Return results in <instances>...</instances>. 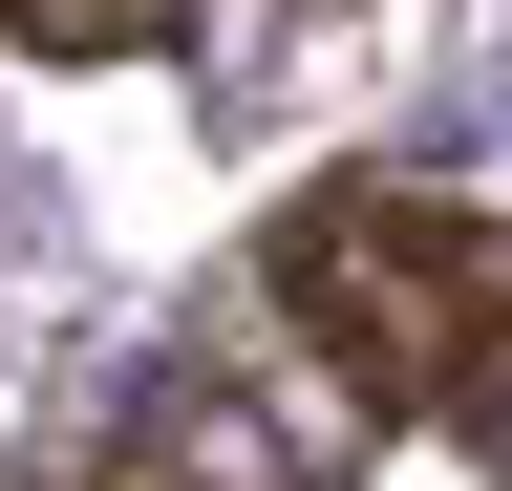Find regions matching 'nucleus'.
<instances>
[{
    "label": "nucleus",
    "instance_id": "obj_1",
    "mask_svg": "<svg viewBox=\"0 0 512 491\" xmlns=\"http://www.w3.org/2000/svg\"><path fill=\"white\" fill-rule=\"evenodd\" d=\"M256 257H278V321H299V363L342 406L512 449V214L406 193V171H320Z\"/></svg>",
    "mask_w": 512,
    "mask_h": 491
},
{
    "label": "nucleus",
    "instance_id": "obj_2",
    "mask_svg": "<svg viewBox=\"0 0 512 491\" xmlns=\"http://www.w3.org/2000/svg\"><path fill=\"white\" fill-rule=\"evenodd\" d=\"M107 470H128V491H320V449H299V427H256V385H214V363H150Z\"/></svg>",
    "mask_w": 512,
    "mask_h": 491
},
{
    "label": "nucleus",
    "instance_id": "obj_3",
    "mask_svg": "<svg viewBox=\"0 0 512 491\" xmlns=\"http://www.w3.org/2000/svg\"><path fill=\"white\" fill-rule=\"evenodd\" d=\"M0 22H22L43 65H171V43H192V0H0Z\"/></svg>",
    "mask_w": 512,
    "mask_h": 491
}]
</instances>
